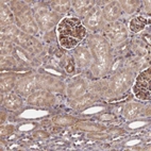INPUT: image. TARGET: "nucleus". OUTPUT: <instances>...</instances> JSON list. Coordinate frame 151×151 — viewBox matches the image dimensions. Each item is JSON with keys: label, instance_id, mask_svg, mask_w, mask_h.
I'll return each instance as SVG.
<instances>
[{"label": "nucleus", "instance_id": "4", "mask_svg": "<svg viewBox=\"0 0 151 151\" xmlns=\"http://www.w3.org/2000/svg\"><path fill=\"white\" fill-rule=\"evenodd\" d=\"M134 70L132 68H124L115 73L110 80L109 91L115 96L124 94L129 89L131 84L134 81Z\"/></svg>", "mask_w": 151, "mask_h": 151}, {"label": "nucleus", "instance_id": "27", "mask_svg": "<svg viewBox=\"0 0 151 151\" xmlns=\"http://www.w3.org/2000/svg\"><path fill=\"white\" fill-rule=\"evenodd\" d=\"M54 122L61 124V126H65V124H71L73 122V120L70 117H55Z\"/></svg>", "mask_w": 151, "mask_h": 151}, {"label": "nucleus", "instance_id": "28", "mask_svg": "<svg viewBox=\"0 0 151 151\" xmlns=\"http://www.w3.org/2000/svg\"><path fill=\"white\" fill-rule=\"evenodd\" d=\"M13 132V128H12V126H8V127H2L1 128V135L2 136H6V135L11 134V133Z\"/></svg>", "mask_w": 151, "mask_h": 151}, {"label": "nucleus", "instance_id": "20", "mask_svg": "<svg viewBox=\"0 0 151 151\" xmlns=\"http://www.w3.org/2000/svg\"><path fill=\"white\" fill-rule=\"evenodd\" d=\"M140 111H142V104L131 102V103L126 104L124 110V117H126V119L132 120L135 117L138 116V114L140 113Z\"/></svg>", "mask_w": 151, "mask_h": 151}, {"label": "nucleus", "instance_id": "18", "mask_svg": "<svg viewBox=\"0 0 151 151\" xmlns=\"http://www.w3.org/2000/svg\"><path fill=\"white\" fill-rule=\"evenodd\" d=\"M73 8L79 15L82 17H85L86 14L95 6V2L92 0H75L71 2Z\"/></svg>", "mask_w": 151, "mask_h": 151}, {"label": "nucleus", "instance_id": "26", "mask_svg": "<svg viewBox=\"0 0 151 151\" xmlns=\"http://www.w3.org/2000/svg\"><path fill=\"white\" fill-rule=\"evenodd\" d=\"M66 71L68 73H73L76 70V62H75V59H71V58L68 57L66 59Z\"/></svg>", "mask_w": 151, "mask_h": 151}, {"label": "nucleus", "instance_id": "13", "mask_svg": "<svg viewBox=\"0 0 151 151\" xmlns=\"http://www.w3.org/2000/svg\"><path fill=\"white\" fill-rule=\"evenodd\" d=\"M73 57H75V62L79 69L86 68L87 66L92 64V53L86 47L84 46H78L75 48L73 51Z\"/></svg>", "mask_w": 151, "mask_h": 151}, {"label": "nucleus", "instance_id": "17", "mask_svg": "<svg viewBox=\"0 0 151 151\" xmlns=\"http://www.w3.org/2000/svg\"><path fill=\"white\" fill-rule=\"evenodd\" d=\"M0 22H1V28L12 26L15 24V16L12 11L11 6H9L4 2L1 3L0 9Z\"/></svg>", "mask_w": 151, "mask_h": 151}, {"label": "nucleus", "instance_id": "21", "mask_svg": "<svg viewBox=\"0 0 151 151\" xmlns=\"http://www.w3.org/2000/svg\"><path fill=\"white\" fill-rule=\"evenodd\" d=\"M146 24H147V19L144 16H135L134 18L131 19L129 24L130 30L134 33H138L145 29Z\"/></svg>", "mask_w": 151, "mask_h": 151}, {"label": "nucleus", "instance_id": "8", "mask_svg": "<svg viewBox=\"0 0 151 151\" xmlns=\"http://www.w3.org/2000/svg\"><path fill=\"white\" fill-rule=\"evenodd\" d=\"M83 26L86 29L97 31L104 28V19H103L102 13L99 6H94V8L86 14V16L83 18Z\"/></svg>", "mask_w": 151, "mask_h": 151}, {"label": "nucleus", "instance_id": "22", "mask_svg": "<svg viewBox=\"0 0 151 151\" xmlns=\"http://www.w3.org/2000/svg\"><path fill=\"white\" fill-rule=\"evenodd\" d=\"M119 4H120L122 10H124L126 13L133 14L139 8L140 1L138 0H122V1H119Z\"/></svg>", "mask_w": 151, "mask_h": 151}, {"label": "nucleus", "instance_id": "12", "mask_svg": "<svg viewBox=\"0 0 151 151\" xmlns=\"http://www.w3.org/2000/svg\"><path fill=\"white\" fill-rule=\"evenodd\" d=\"M122 8L119 1H111L108 2L104 6H102V16L103 19L109 22H117L118 18L122 16Z\"/></svg>", "mask_w": 151, "mask_h": 151}, {"label": "nucleus", "instance_id": "10", "mask_svg": "<svg viewBox=\"0 0 151 151\" xmlns=\"http://www.w3.org/2000/svg\"><path fill=\"white\" fill-rule=\"evenodd\" d=\"M28 103L34 106H48L54 103V96L47 89H38L28 97Z\"/></svg>", "mask_w": 151, "mask_h": 151}, {"label": "nucleus", "instance_id": "1", "mask_svg": "<svg viewBox=\"0 0 151 151\" xmlns=\"http://www.w3.org/2000/svg\"><path fill=\"white\" fill-rule=\"evenodd\" d=\"M88 47L94 62L92 64V73L95 77H103L110 73L113 65V55L110 42L99 34L88 36Z\"/></svg>", "mask_w": 151, "mask_h": 151}, {"label": "nucleus", "instance_id": "11", "mask_svg": "<svg viewBox=\"0 0 151 151\" xmlns=\"http://www.w3.org/2000/svg\"><path fill=\"white\" fill-rule=\"evenodd\" d=\"M35 78H36V82H37V86L41 88L47 89L49 92H53V91L62 92L63 91V83L53 77L38 75L35 76Z\"/></svg>", "mask_w": 151, "mask_h": 151}, {"label": "nucleus", "instance_id": "2", "mask_svg": "<svg viewBox=\"0 0 151 151\" xmlns=\"http://www.w3.org/2000/svg\"><path fill=\"white\" fill-rule=\"evenodd\" d=\"M58 40L65 49H75L86 36V28L77 17H65L58 24Z\"/></svg>", "mask_w": 151, "mask_h": 151}, {"label": "nucleus", "instance_id": "16", "mask_svg": "<svg viewBox=\"0 0 151 151\" xmlns=\"http://www.w3.org/2000/svg\"><path fill=\"white\" fill-rule=\"evenodd\" d=\"M13 58L16 60L19 66H28V65L32 64L33 62V55L22 47L16 46L14 47V50L12 52Z\"/></svg>", "mask_w": 151, "mask_h": 151}, {"label": "nucleus", "instance_id": "24", "mask_svg": "<svg viewBox=\"0 0 151 151\" xmlns=\"http://www.w3.org/2000/svg\"><path fill=\"white\" fill-rule=\"evenodd\" d=\"M0 48H1V55L4 57V55H10L12 54L14 50V45L13 42L8 38L4 35H1V43H0Z\"/></svg>", "mask_w": 151, "mask_h": 151}, {"label": "nucleus", "instance_id": "23", "mask_svg": "<svg viewBox=\"0 0 151 151\" xmlns=\"http://www.w3.org/2000/svg\"><path fill=\"white\" fill-rule=\"evenodd\" d=\"M52 10L55 11L59 14H64L66 12H68V10L70 9L71 2L67 1V0H55V1H51L50 2Z\"/></svg>", "mask_w": 151, "mask_h": 151}, {"label": "nucleus", "instance_id": "14", "mask_svg": "<svg viewBox=\"0 0 151 151\" xmlns=\"http://www.w3.org/2000/svg\"><path fill=\"white\" fill-rule=\"evenodd\" d=\"M86 88H87L86 82L81 78H77L73 82H70L69 85L67 86V95L70 98L76 99V98L81 97L82 95L85 93Z\"/></svg>", "mask_w": 151, "mask_h": 151}, {"label": "nucleus", "instance_id": "9", "mask_svg": "<svg viewBox=\"0 0 151 151\" xmlns=\"http://www.w3.org/2000/svg\"><path fill=\"white\" fill-rule=\"evenodd\" d=\"M37 82L35 76H27L19 79L15 85V93L22 97H29L37 88Z\"/></svg>", "mask_w": 151, "mask_h": 151}, {"label": "nucleus", "instance_id": "25", "mask_svg": "<svg viewBox=\"0 0 151 151\" xmlns=\"http://www.w3.org/2000/svg\"><path fill=\"white\" fill-rule=\"evenodd\" d=\"M91 97L89 96H83L82 95L81 97L79 98H76L75 99V103H73V106L75 108H78V109H82L83 106L87 105L89 102H91Z\"/></svg>", "mask_w": 151, "mask_h": 151}, {"label": "nucleus", "instance_id": "3", "mask_svg": "<svg viewBox=\"0 0 151 151\" xmlns=\"http://www.w3.org/2000/svg\"><path fill=\"white\" fill-rule=\"evenodd\" d=\"M10 6L15 16V24L17 27L30 35L37 34L40 28L35 22L31 9L27 3L22 1H11Z\"/></svg>", "mask_w": 151, "mask_h": 151}, {"label": "nucleus", "instance_id": "15", "mask_svg": "<svg viewBox=\"0 0 151 151\" xmlns=\"http://www.w3.org/2000/svg\"><path fill=\"white\" fill-rule=\"evenodd\" d=\"M2 104L8 110H18L22 105V98L16 93H6L2 97Z\"/></svg>", "mask_w": 151, "mask_h": 151}, {"label": "nucleus", "instance_id": "7", "mask_svg": "<svg viewBox=\"0 0 151 151\" xmlns=\"http://www.w3.org/2000/svg\"><path fill=\"white\" fill-rule=\"evenodd\" d=\"M103 31L106 34L111 44L114 46H118V45L124 44L128 37L127 28L122 22H110L109 24L104 26Z\"/></svg>", "mask_w": 151, "mask_h": 151}, {"label": "nucleus", "instance_id": "6", "mask_svg": "<svg viewBox=\"0 0 151 151\" xmlns=\"http://www.w3.org/2000/svg\"><path fill=\"white\" fill-rule=\"evenodd\" d=\"M35 22L43 31H50L60 22V14L49 8H38L34 12Z\"/></svg>", "mask_w": 151, "mask_h": 151}, {"label": "nucleus", "instance_id": "19", "mask_svg": "<svg viewBox=\"0 0 151 151\" xmlns=\"http://www.w3.org/2000/svg\"><path fill=\"white\" fill-rule=\"evenodd\" d=\"M16 77L14 75H2L1 76V82H0V89L1 93L6 94L10 93L16 85Z\"/></svg>", "mask_w": 151, "mask_h": 151}, {"label": "nucleus", "instance_id": "5", "mask_svg": "<svg viewBox=\"0 0 151 151\" xmlns=\"http://www.w3.org/2000/svg\"><path fill=\"white\" fill-rule=\"evenodd\" d=\"M135 97L140 100H151V68L148 67L142 71L135 79L133 86Z\"/></svg>", "mask_w": 151, "mask_h": 151}]
</instances>
